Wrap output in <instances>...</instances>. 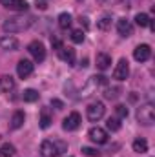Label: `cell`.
Returning <instances> with one entry per match:
<instances>
[{
  "label": "cell",
  "mask_w": 155,
  "mask_h": 157,
  "mask_svg": "<svg viewBox=\"0 0 155 157\" xmlns=\"http://www.w3.org/2000/svg\"><path fill=\"white\" fill-rule=\"evenodd\" d=\"M33 22H35L33 17H13L2 24V29L6 33H20V31H26L28 28H31Z\"/></svg>",
  "instance_id": "cell-1"
},
{
  "label": "cell",
  "mask_w": 155,
  "mask_h": 157,
  "mask_svg": "<svg viewBox=\"0 0 155 157\" xmlns=\"http://www.w3.org/2000/svg\"><path fill=\"white\" fill-rule=\"evenodd\" d=\"M137 121L144 126H152L155 122V108L152 102H146L137 110Z\"/></svg>",
  "instance_id": "cell-2"
},
{
  "label": "cell",
  "mask_w": 155,
  "mask_h": 157,
  "mask_svg": "<svg viewBox=\"0 0 155 157\" xmlns=\"http://www.w3.org/2000/svg\"><path fill=\"white\" fill-rule=\"evenodd\" d=\"M104 113H106V108H104V104H102V102H93V104H89V106L86 108L88 121H91V122L100 121V119L104 117Z\"/></svg>",
  "instance_id": "cell-3"
},
{
  "label": "cell",
  "mask_w": 155,
  "mask_h": 157,
  "mask_svg": "<svg viewBox=\"0 0 155 157\" xmlns=\"http://www.w3.org/2000/svg\"><path fill=\"white\" fill-rule=\"evenodd\" d=\"M28 51L31 53V57H33L37 62H42V60L46 59V48H44V44L39 42V40H33V42L28 46Z\"/></svg>",
  "instance_id": "cell-4"
},
{
  "label": "cell",
  "mask_w": 155,
  "mask_h": 157,
  "mask_svg": "<svg viewBox=\"0 0 155 157\" xmlns=\"http://www.w3.org/2000/svg\"><path fill=\"white\" fill-rule=\"evenodd\" d=\"M33 70H35V64L31 60H28V59L18 60V64H17V75L20 78H28L33 73Z\"/></svg>",
  "instance_id": "cell-5"
},
{
  "label": "cell",
  "mask_w": 155,
  "mask_h": 157,
  "mask_svg": "<svg viewBox=\"0 0 155 157\" xmlns=\"http://www.w3.org/2000/svg\"><path fill=\"white\" fill-rule=\"evenodd\" d=\"M88 137H89L93 143H97V144H104V143H108V132L102 130V128H99V126H93V128L88 132Z\"/></svg>",
  "instance_id": "cell-6"
},
{
  "label": "cell",
  "mask_w": 155,
  "mask_h": 157,
  "mask_svg": "<svg viewBox=\"0 0 155 157\" xmlns=\"http://www.w3.org/2000/svg\"><path fill=\"white\" fill-rule=\"evenodd\" d=\"M130 75V66H128V60L126 59H120L119 62H117L115 70H113V78L117 80H126Z\"/></svg>",
  "instance_id": "cell-7"
},
{
  "label": "cell",
  "mask_w": 155,
  "mask_h": 157,
  "mask_svg": "<svg viewBox=\"0 0 155 157\" xmlns=\"http://www.w3.org/2000/svg\"><path fill=\"white\" fill-rule=\"evenodd\" d=\"M150 57H152V48L148 44H141L133 49V59L137 62H146Z\"/></svg>",
  "instance_id": "cell-8"
},
{
  "label": "cell",
  "mask_w": 155,
  "mask_h": 157,
  "mask_svg": "<svg viewBox=\"0 0 155 157\" xmlns=\"http://www.w3.org/2000/svg\"><path fill=\"white\" fill-rule=\"evenodd\" d=\"M80 122H82L80 115H78L77 112H71L68 117L62 121V128L68 130V132H73V130H77L78 126H80Z\"/></svg>",
  "instance_id": "cell-9"
},
{
  "label": "cell",
  "mask_w": 155,
  "mask_h": 157,
  "mask_svg": "<svg viewBox=\"0 0 155 157\" xmlns=\"http://www.w3.org/2000/svg\"><path fill=\"white\" fill-rule=\"evenodd\" d=\"M117 31H119L120 37H131V35H133V26L130 24V20L119 18V20H117Z\"/></svg>",
  "instance_id": "cell-10"
},
{
  "label": "cell",
  "mask_w": 155,
  "mask_h": 157,
  "mask_svg": "<svg viewBox=\"0 0 155 157\" xmlns=\"http://www.w3.org/2000/svg\"><path fill=\"white\" fill-rule=\"evenodd\" d=\"M18 46H20V42L15 39V37H11V35H6V37L0 39V48L6 49V51H17Z\"/></svg>",
  "instance_id": "cell-11"
},
{
  "label": "cell",
  "mask_w": 155,
  "mask_h": 157,
  "mask_svg": "<svg viewBox=\"0 0 155 157\" xmlns=\"http://www.w3.org/2000/svg\"><path fill=\"white\" fill-rule=\"evenodd\" d=\"M40 154H42V157H55L59 152H57V146H55L53 141H42Z\"/></svg>",
  "instance_id": "cell-12"
},
{
  "label": "cell",
  "mask_w": 155,
  "mask_h": 157,
  "mask_svg": "<svg viewBox=\"0 0 155 157\" xmlns=\"http://www.w3.org/2000/svg\"><path fill=\"white\" fill-rule=\"evenodd\" d=\"M59 55H60V59L64 60V62H68L70 66H73L75 64V49H71V48H60L59 49Z\"/></svg>",
  "instance_id": "cell-13"
},
{
  "label": "cell",
  "mask_w": 155,
  "mask_h": 157,
  "mask_svg": "<svg viewBox=\"0 0 155 157\" xmlns=\"http://www.w3.org/2000/svg\"><path fill=\"white\" fill-rule=\"evenodd\" d=\"M110 66H112V57L108 53H97V68L106 71Z\"/></svg>",
  "instance_id": "cell-14"
},
{
  "label": "cell",
  "mask_w": 155,
  "mask_h": 157,
  "mask_svg": "<svg viewBox=\"0 0 155 157\" xmlns=\"http://www.w3.org/2000/svg\"><path fill=\"white\" fill-rule=\"evenodd\" d=\"M13 88H15V80H13L11 75H4V77H0V91L9 93Z\"/></svg>",
  "instance_id": "cell-15"
},
{
  "label": "cell",
  "mask_w": 155,
  "mask_h": 157,
  "mask_svg": "<svg viewBox=\"0 0 155 157\" xmlns=\"http://www.w3.org/2000/svg\"><path fill=\"white\" fill-rule=\"evenodd\" d=\"M131 148H133L135 154H146L148 152V143L144 139H135L133 144H131Z\"/></svg>",
  "instance_id": "cell-16"
},
{
  "label": "cell",
  "mask_w": 155,
  "mask_h": 157,
  "mask_svg": "<svg viewBox=\"0 0 155 157\" xmlns=\"http://www.w3.org/2000/svg\"><path fill=\"white\" fill-rule=\"evenodd\" d=\"M24 119H26L24 112H15L13 117H11V128H13V130H18V128L24 124Z\"/></svg>",
  "instance_id": "cell-17"
},
{
  "label": "cell",
  "mask_w": 155,
  "mask_h": 157,
  "mask_svg": "<svg viewBox=\"0 0 155 157\" xmlns=\"http://www.w3.org/2000/svg\"><path fill=\"white\" fill-rule=\"evenodd\" d=\"M71 26V15L70 13H60L59 15V28L60 29H68Z\"/></svg>",
  "instance_id": "cell-18"
},
{
  "label": "cell",
  "mask_w": 155,
  "mask_h": 157,
  "mask_svg": "<svg viewBox=\"0 0 155 157\" xmlns=\"http://www.w3.org/2000/svg\"><path fill=\"white\" fill-rule=\"evenodd\" d=\"M39 91L37 90H24V93H22V99L26 101V102H35V101H39Z\"/></svg>",
  "instance_id": "cell-19"
},
{
  "label": "cell",
  "mask_w": 155,
  "mask_h": 157,
  "mask_svg": "<svg viewBox=\"0 0 155 157\" xmlns=\"http://www.w3.org/2000/svg\"><path fill=\"white\" fill-rule=\"evenodd\" d=\"M15 146L13 144H9V143H6V144H2L0 146V157H13L15 155Z\"/></svg>",
  "instance_id": "cell-20"
},
{
  "label": "cell",
  "mask_w": 155,
  "mask_h": 157,
  "mask_svg": "<svg viewBox=\"0 0 155 157\" xmlns=\"http://www.w3.org/2000/svg\"><path fill=\"white\" fill-rule=\"evenodd\" d=\"M28 7H29V4L26 2V0H15L11 6H9V9H15V11H20V13H24V11H28Z\"/></svg>",
  "instance_id": "cell-21"
},
{
  "label": "cell",
  "mask_w": 155,
  "mask_h": 157,
  "mask_svg": "<svg viewBox=\"0 0 155 157\" xmlns=\"http://www.w3.org/2000/svg\"><path fill=\"white\" fill-rule=\"evenodd\" d=\"M135 24L141 26V28H146V26L150 24V17H148L146 13H137V15H135Z\"/></svg>",
  "instance_id": "cell-22"
},
{
  "label": "cell",
  "mask_w": 155,
  "mask_h": 157,
  "mask_svg": "<svg viewBox=\"0 0 155 157\" xmlns=\"http://www.w3.org/2000/svg\"><path fill=\"white\" fill-rule=\"evenodd\" d=\"M97 28H99L100 31H108V29L112 28V18H110V17H102L100 20H97Z\"/></svg>",
  "instance_id": "cell-23"
},
{
  "label": "cell",
  "mask_w": 155,
  "mask_h": 157,
  "mask_svg": "<svg viewBox=\"0 0 155 157\" xmlns=\"http://www.w3.org/2000/svg\"><path fill=\"white\" fill-rule=\"evenodd\" d=\"M71 40H73L75 44H82V42H84V31H82V29H73V31H71Z\"/></svg>",
  "instance_id": "cell-24"
},
{
  "label": "cell",
  "mask_w": 155,
  "mask_h": 157,
  "mask_svg": "<svg viewBox=\"0 0 155 157\" xmlns=\"http://www.w3.org/2000/svg\"><path fill=\"white\" fill-rule=\"evenodd\" d=\"M115 115L117 119H126L128 117V108L124 104H117L115 106Z\"/></svg>",
  "instance_id": "cell-25"
},
{
  "label": "cell",
  "mask_w": 155,
  "mask_h": 157,
  "mask_svg": "<svg viewBox=\"0 0 155 157\" xmlns=\"http://www.w3.org/2000/svg\"><path fill=\"white\" fill-rule=\"evenodd\" d=\"M120 119H117V117H110L108 119V122H106V126H108V130H112V132H117V130H120V122H119Z\"/></svg>",
  "instance_id": "cell-26"
},
{
  "label": "cell",
  "mask_w": 155,
  "mask_h": 157,
  "mask_svg": "<svg viewBox=\"0 0 155 157\" xmlns=\"http://www.w3.org/2000/svg\"><path fill=\"white\" fill-rule=\"evenodd\" d=\"M119 95H120V88H110V90H106V91H104V97H106L108 101L117 99Z\"/></svg>",
  "instance_id": "cell-27"
},
{
  "label": "cell",
  "mask_w": 155,
  "mask_h": 157,
  "mask_svg": "<svg viewBox=\"0 0 155 157\" xmlns=\"http://www.w3.org/2000/svg\"><path fill=\"white\" fill-rule=\"evenodd\" d=\"M82 154H84V155H88V157H99L100 154H102V152H99L97 148H89V146H84V148H82Z\"/></svg>",
  "instance_id": "cell-28"
},
{
  "label": "cell",
  "mask_w": 155,
  "mask_h": 157,
  "mask_svg": "<svg viewBox=\"0 0 155 157\" xmlns=\"http://www.w3.org/2000/svg\"><path fill=\"white\" fill-rule=\"evenodd\" d=\"M51 126V117L47 115V113H42V117H40V128H49Z\"/></svg>",
  "instance_id": "cell-29"
},
{
  "label": "cell",
  "mask_w": 155,
  "mask_h": 157,
  "mask_svg": "<svg viewBox=\"0 0 155 157\" xmlns=\"http://www.w3.org/2000/svg\"><path fill=\"white\" fill-rule=\"evenodd\" d=\"M51 46H53L55 49H60V48H62V40L57 39V37H51Z\"/></svg>",
  "instance_id": "cell-30"
},
{
  "label": "cell",
  "mask_w": 155,
  "mask_h": 157,
  "mask_svg": "<svg viewBox=\"0 0 155 157\" xmlns=\"http://www.w3.org/2000/svg\"><path fill=\"white\" fill-rule=\"evenodd\" d=\"M55 146H57V152H66V150H68V144L62 143V141H57Z\"/></svg>",
  "instance_id": "cell-31"
},
{
  "label": "cell",
  "mask_w": 155,
  "mask_h": 157,
  "mask_svg": "<svg viewBox=\"0 0 155 157\" xmlns=\"http://www.w3.org/2000/svg\"><path fill=\"white\" fill-rule=\"evenodd\" d=\"M51 106H55L57 110H62V108H64V102L59 101V99H51Z\"/></svg>",
  "instance_id": "cell-32"
},
{
  "label": "cell",
  "mask_w": 155,
  "mask_h": 157,
  "mask_svg": "<svg viewBox=\"0 0 155 157\" xmlns=\"http://www.w3.org/2000/svg\"><path fill=\"white\" fill-rule=\"evenodd\" d=\"M35 6H37V7H39V9H42V11H44V9H46V7H47V4H46V2H44V0H37V2H35Z\"/></svg>",
  "instance_id": "cell-33"
},
{
  "label": "cell",
  "mask_w": 155,
  "mask_h": 157,
  "mask_svg": "<svg viewBox=\"0 0 155 157\" xmlns=\"http://www.w3.org/2000/svg\"><path fill=\"white\" fill-rule=\"evenodd\" d=\"M80 24L84 26V29H88V28H89V22H88V17H80Z\"/></svg>",
  "instance_id": "cell-34"
},
{
  "label": "cell",
  "mask_w": 155,
  "mask_h": 157,
  "mask_svg": "<svg viewBox=\"0 0 155 157\" xmlns=\"http://www.w3.org/2000/svg\"><path fill=\"white\" fill-rule=\"evenodd\" d=\"M0 2H2V6H6V7H9V6H11V4H13L15 0H0Z\"/></svg>",
  "instance_id": "cell-35"
},
{
  "label": "cell",
  "mask_w": 155,
  "mask_h": 157,
  "mask_svg": "<svg viewBox=\"0 0 155 157\" xmlns=\"http://www.w3.org/2000/svg\"><path fill=\"white\" fill-rule=\"evenodd\" d=\"M80 66L86 68V66H88V59H82V60H80Z\"/></svg>",
  "instance_id": "cell-36"
}]
</instances>
